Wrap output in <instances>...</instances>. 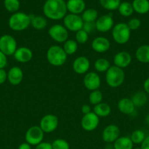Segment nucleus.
Instances as JSON below:
<instances>
[{
  "label": "nucleus",
  "mask_w": 149,
  "mask_h": 149,
  "mask_svg": "<svg viewBox=\"0 0 149 149\" xmlns=\"http://www.w3.org/2000/svg\"><path fill=\"white\" fill-rule=\"evenodd\" d=\"M33 52L27 47H20L15 52L14 58L19 63H26L29 62L33 58Z\"/></svg>",
  "instance_id": "a211bd4d"
},
{
  "label": "nucleus",
  "mask_w": 149,
  "mask_h": 149,
  "mask_svg": "<svg viewBox=\"0 0 149 149\" xmlns=\"http://www.w3.org/2000/svg\"><path fill=\"white\" fill-rule=\"evenodd\" d=\"M82 128L85 131L91 132L95 130L99 125V117L96 116L93 112L83 115L80 122Z\"/></svg>",
  "instance_id": "f8f14e48"
},
{
  "label": "nucleus",
  "mask_w": 149,
  "mask_h": 149,
  "mask_svg": "<svg viewBox=\"0 0 149 149\" xmlns=\"http://www.w3.org/2000/svg\"><path fill=\"white\" fill-rule=\"evenodd\" d=\"M132 7L134 12L140 15H145L149 12L148 0H133Z\"/></svg>",
  "instance_id": "b1692460"
},
{
  "label": "nucleus",
  "mask_w": 149,
  "mask_h": 149,
  "mask_svg": "<svg viewBox=\"0 0 149 149\" xmlns=\"http://www.w3.org/2000/svg\"><path fill=\"white\" fill-rule=\"evenodd\" d=\"M4 6L6 10L10 13H17L20 8L19 0H4Z\"/></svg>",
  "instance_id": "f704fd0d"
},
{
  "label": "nucleus",
  "mask_w": 149,
  "mask_h": 149,
  "mask_svg": "<svg viewBox=\"0 0 149 149\" xmlns=\"http://www.w3.org/2000/svg\"><path fill=\"white\" fill-rule=\"evenodd\" d=\"M102 98H103V95H102V92L99 90H96L91 92L89 96V101L90 104L96 106V105L102 103Z\"/></svg>",
  "instance_id": "72a5a7b5"
},
{
  "label": "nucleus",
  "mask_w": 149,
  "mask_h": 149,
  "mask_svg": "<svg viewBox=\"0 0 149 149\" xmlns=\"http://www.w3.org/2000/svg\"><path fill=\"white\" fill-rule=\"evenodd\" d=\"M39 127L44 133H51L57 129L58 126V119L56 115L46 114L41 119Z\"/></svg>",
  "instance_id": "9d476101"
},
{
  "label": "nucleus",
  "mask_w": 149,
  "mask_h": 149,
  "mask_svg": "<svg viewBox=\"0 0 149 149\" xmlns=\"http://www.w3.org/2000/svg\"><path fill=\"white\" fill-rule=\"evenodd\" d=\"M8 26L14 31H23L31 26V15L17 12L12 15L8 20Z\"/></svg>",
  "instance_id": "f03ea898"
},
{
  "label": "nucleus",
  "mask_w": 149,
  "mask_h": 149,
  "mask_svg": "<svg viewBox=\"0 0 149 149\" xmlns=\"http://www.w3.org/2000/svg\"><path fill=\"white\" fill-rule=\"evenodd\" d=\"M7 79V73L4 69H0V84H4Z\"/></svg>",
  "instance_id": "79ce46f5"
},
{
  "label": "nucleus",
  "mask_w": 149,
  "mask_h": 149,
  "mask_svg": "<svg viewBox=\"0 0 149 149\" xmlns=\"http://www.w3.org/2000/svg\"><path fill=\"white\" fill-rule=\"evenodd\" d=\"M134 149H140V148H134Z\"/></svg>",
  "instance_id": "8fccbe9b"
},
{
  "label": "nucleus",
  "mask_w": 149,
  "mask_h": 149,
  "mask_svg": "<svg viewBox=\"0 0 149 149\" xmlns=\"http://www.w3.org/2000/svg\"><path fill=\"white\" fill-rule=\"evenodd\" d=\"M35 149H53V148L51 143L42 141V143L35 146Z\"/></svg>",
  "instance_id": "a19ab883"
},
{
  "label": "nucleus",
  "mask_w": 149,
  "mask_h": 149,
  "mask_svg": "<svg viewBox=\"0 0 149 149\" xmlns=\"http://www.w3.org/2000/svg\"><path fill=\"white\" fill-rule=\"evenodd\" d=\"M23 79V72L19 66H13L7 72V80L12 85H18Z\"/></svg>",
  "instance_id": "6ab92c4d"
},
{
  "label": "nucleus",
  "mask_w": 149,
  "mask_h": 149,
  "mask_svg": "<svg viewBox=\"0 0 149 149\" xmlns=\"http://www.w3.org/2000/svg\"><path fill=\"white\" fill-rule=\"evenodd\" d=\"M82 19L83 22L86 23H95L97 18L99 17L98 16L97 10L93 8H88L83 11L81 15Z\"/></svg>",
  "instance_id": "cd10ccee"
},
{
  "label": "nucleus",
  "mask_w": 149,
  "mask_h": 149,
  "mask_svg": "<svg viewBox=\"0 0 149 149\" xmlns=\"http://www.w3.org/2000/svg\"><path fill=\"white\" fill-rule=\"evenodd\" d=\"M118 13L123 17H130L134 13V9H133L131 3L129 1H123L120 4L119 7L118 8Z\"/></svg>",
  "instance_id": "c756f323"
},
{
  "label": "nucleus",
  "mask_w": 149,
  "mask_h": 149,
  "mask_svg": "<svg viewBox=\"0 0 149 149\" xmlns=\"http://www.w3.org/2000/svg\"><path fill=\"white\" fill-rule=\"evenodd\" d=\"M48 62L53 66L59 67L64 65L67 60V55L62 47L52 45L48 49L46 52Z\"/></svg>",
  "instance_id": "7ed1b4c3"
},
{
  "label": "nucleus",
  "mask_w": 149,
  "mask_h": 149,
  "mask_svg": "<svg viewBox=\"0 0 149 149\" xmlns=\"http://www.w3.org/2000/svg\"><path fill=\"white\" fill-rule=\"evenodd\" d=\"M90 61L86 56H79L72 63V69L77 74H86L90 68Z\"/></svg>",
  "instance_id": "2eb2a0df"
},
{
  "label": "nucleus",
  "mask_w": 149,
  "mask_h": 149,
  "mask_svg": "<svg viewBox=\"0 0 149 149\" xmlns=\"http://www.w3.org/2000/svg\"><path fill=\"white\" fill-rule=\"evenodd\" d=\"M125 80V73L122 68L111 65L105 74V81L111 88H117L122 85Z\"/></svg>",
  "instance_id": "20e7f679"
},
{
  "label": "nucleus",
  "mask_w": 149,
  "mask_h": 149,
  "mask_svg": "<svg viewBox=\"0 0 149 149\" xmlns=\"http://www.w3.org/2000/svg\"><path fill=\"white\" fill-rule=\"evenodd\" d=\"M81 111L83 113V115L87 114L91 112V109L90 105L89 104H84L81 107Z\"/></svg>",
  "instance_id": "37998d69"
},
{
  "label": "nucleus",
  "mask_w": 149,
  "mask_h": 149,
  "mask_svg": "<svg viewBox=\"0 0 149 149\" xmlns=\"http://www.w3.org/2000/svg\"><path fill=\"white\" fill-rule=\"evenodd\" d=\"M64 26L69 31L72 32H77L83 29V22L81 16L79 15H74L69 13L66 15L63 19Z\"/></svg>",
  "instance_id": "1a4fd4ad"
},
{
  "label": "nucleus",
  "mask_w": 149,
  "mask_h": 149,
  "mask_svg": "<svg viewBox=\"0 0 149 149\" xmlns=\"http://www.w3.org/2000/svg\"><path fill=\"white\" fill-rule=\"evenodd\" d=\"M140 149H149V135L145 137L143 142L141 143Z\"/></svg>",
  "instance_id": "c03bdc74"
},
{
  "label": "nucleus",
  "mask_w": 149,
  "mask_h": 149,
  "mask_svg": "<svg viewBox=\"0 0 149 149\" xmlns=\"http://www.w3.org/2000/svg\"><path fill=\"white\" fill-rule=\"evenodd\" d=\"M66 4L67 11L71 14L80 15L86 10V2L84 0H68Z\"/></svg>",
  "instance_id": "aec40b11"
},
{
  "label": "nucleus",
  "mask_w": 149,
  "mask_h": 149,
  "mask_svg": "<svg viewBox=\"0 0 149 149\" xmlns=\"http://www.w3.org/2000/svg\"><path fill=\"white\" fill-rule=\"evenodd\" d=\"M127 26H129L131 31H136L141 26V21L139 18L133 17V18H131L129 20L128 23H127Z\"/></svg>",
  "instance_id": "4c0bfd02"
},
{
  "label": "nucleus",
  "mask_w": 149,
  "mask_h": 149,
  "mask_svg": "<svg viewBox=\"0 0 149 149\" xmlns=\"http://www.w3.org/2000/svg\"><path fill=\"white\" fill-rule=\"evenodd\" d=\"M83 29L89 34V33L93 32L96 29V28H95V23H86V22H84Z\"/></svg>",
  "instance_id": "58836bf2"
},
{
  "label": "nucleus",
  "mask_w": 149,
  "mask_h": 149,
  "mask_svg": "<svg viewBox=\"0 0 149 149\" xmlns=\"http://www.w3.org/2000/svg\"><path fill=\"white\" fill-rule=\"evenodd\" d=\"M145 120L146 124L149 125V114H148L147 116H145Z\"/></svg>",
  "instance_id": "09e8293b"
},
{
  "label": "nucleus",
  "mask_w": 149,
  "mask_h": 149,
  "mask_svg": "<svg viewBox=\"0 0 149 149\" xmlns=\"http://www.w3.org/2000/svg\"><path fill=\"white\" fill-rule=\"evenodd\" d=\"M111 65L110 61L106 58H98L93 63V67L97 72L104 73L107 72L108 69L110 68Z\"/></svg>",
  "instance_id": "c85d7f7f"
},
{
  "label": "nucleus",
  "mask_w": 149,
  "mask_h": 149,
  "mask_svg": "<svg viewBox=\"0 0 149 149\" xmlns=\"http://www.w3.org/2000/svg\"><path fill=\"white\" fill-rule=\"evenodd\" d=\"M93 113L100 117H108L111 113V108L107 103H102L96 105L93 107Z\"/></svg>",
  "instance_id": "a878e982"
},
{
  "label": "nucleus",
  "mask_w": 149,
  "mask_h": 149,
  "mask_svg": "<svg viewBox=\"0 0 149 149\" xmlns=\"http://www.w3.org/2000/svg\"><path fill=\"white\" fill-rule=\"evenodd\" d=\"M7 65V55L0 51V69H4Z\"/></svg>",
  "instance_id": "ea45409f"
},
{
  "label": "nucleus",
  "mask_w": 149,
  "mask_h": 149,
  "mask_svg": "<svg viewBox=\"0 0 149 149\" xmlns=\"http://www.w3.org/2000/svg\"><path fill=\"white\" fill-rule=\"evenodd\" d=\"M114 149H133L134 143L128 136H120L113 143Z\"/></svg>",
  "instance_id": "5701e85b"
},
{
  "label": "nucleus",
  "mask_w": 149,
  "mask_h": 149,
  "mask_svg": "<svg viewBox=\"0 0 149 149\" xmlns=\"http://www.w3.org/2000/svg\"><path fill=\"white\" fill-rule=\"evenodd\" d=\"M119 127L115 125H109L104 128L102 133V138L106 143H113L120 137Z\"/></svg>",
  "instance_id": "4468645a"
},
{
  "label": "nucleus",
  "mask_w": 149,
  "mask_h": 149,
  "mask_svg": "<svg viewBox=\"0 0 149 149\" xmlns=\"http://www.w3.org/2000/svg\"><path fill=\"white\" fill-rule=\"evenodd\" d=\"M50 37L57 43H64L69 39V31L61 24H54L48 31Z\"/></svg>",
  "instance_id": "0eeeda50"
},
{
  "label": "nucleus",
  "mask_w": 149,
  "mask_h": 149,
  "mask_svg": "<svg viewBox=\"0 0 149 149\" xmlns=\"http://www.w3.org/2000/svg\"><path fill=\"white\" fill-rule=\"evenodd\" d=\"M135 58L142 63H149V45L139 47L135 52Z\"/></svg>",
  "instance_id": "4be33fe9"
},
{
  "label": "nucleus",
  "mask_w": 149,
  "mask_h": 149,
  "mask_svg": "<svg viewBox=\"0 0 149 149\" xmlns=\"http://www.w3.org/2000/svg\"><path fill=\"white\" fill-rule=\"evenodd\" d=\"M135 106L131 98L123 97L118 102V109L121 113L126 115H131L135 111Z\"/></svg>",
  "instance_id": "412c9836"
},
{
  "label": "nucleus",
  "mask_w": 149,
  "mask_h": 149,
  "mask_svg": "<svg viewBox=\"0 0 149 149\" xmlns=\"http://www.w3.org/2000/svg\"><path fill=\"white\" fill-rule=\"evenodd\" d=\"M44 135L45 133L42 130L40 127L37 125L32 126L26 132L25 141L29 145L36 146L43 141Z\"/></svg>",
  "instance_id": "423d86ee"
},
{
  "label": "nucleus",
  "mask_w": 149,
  "mask_h": 149,
  "mask_svg": "<svg viewBox=\"0 0 149 149\" xmlns=\"http://www.w3.org/2000/svg\"><path fill=\"white\" fill-rule=\"evenodd\" d=\"M131 61L132 58L131 54L127 51H120L113 57L114 65L122 69L128 67L131 64Z\"/></svg>",
  "instance_id": "f3484780"
},
{
  "label": "nucleus",
  "mask_w": 149,
  "mask_h": 149,
  "mask_svg": "<svg viewBox=\"0 0 149 149\" xmlns=\"http://www.w3.org/2000/svg\"><path fill=\"white\" fill-rule=\"evenodd\" d=\"M91 48L97 53H105L110 48V42L105 36H97L92 41Z\"/></svg>",
  "instance_id": "dca6fc26"
},
{
  "label": "nucleus",
  "mask_w": 149,
  "mask_h": 149,
  "mask_svg": "<svg viewBox=\"0 0 149 149\" xmlns=\"http://www.w3.org/2000/svg\"><path fill=\"white\" fill-rule=\"evenodd\" d=\"M31 26L35 30H43L48 26V20L44 16L31 15Z\"/></svg>",
  "instance_id": "393cba45"
},
{
  "label": "nucleus",
  "mask_w": 149,
  "mask_h": 149,
  "mask_svg": "<svg viewBox=\"0 0 149 149\" xmlns=\"http://www.w3.org/2000/svg\"><path fill=\"white\" fill-rule=\"evenodd\" d=\"M53 149H70V146L69 143L66 140L62 138H58L54 140L51 143Z\"/></svg>",
  "instance_id": "c9c22d12"
},
{
  "label": "nucleus",
  "mask_w": 149,
  "mask_h": 149,
  "mask_svg": "<svg viewBox=\"0 0 149 149\" xmlns=\"http://www.w3.org/2000/svg\"><path fill=\"white\" fill-rule=\"evenodd\" d=\"M114 20L111 14H106L100 16L95 22L96 30L101 33H106L112 30L114 26Z\"/></svg>",
  "instance_id": "9b49d317"
},
{
  "label": "nucleus",
  "mask_w": 149,
  "mask_h": 149,
  "mask_svg": "<svg viewBox=\"0 0 149 149\" xmlns=\"http://www.w3.org/2000/svg\"><path fill=\"white\" fill-rule=\"evenodd\" d=\"M17 49V41L13 36L4 34L0 37V51L4 55H13Z\"/></svg>",
  "instance_id": "6e6552de"
},
{
  "label": "nucleus",
  "mask_w": 149,
  "mask_h": 149,
  "mask_svg": "<svg viewBox=\"0 0 149 149\" xmlns=\"http://www.w3.org/2000/svg\"><path fill=\"white\" fill-rule=\"evenodd\" d=\"M89 33L83 29L75 32V41L77 44H85L89 40Z\"/></svg>",
  "instance_id": "e433bc0d"
},
{
  "label": "nucleus",
  "mask_w": 149,
  "mask_h": 149,
  "mask_svg": "<svg viewBox=\"0 0 149 149\" xmlns=\"http://www.w3.org/2000/svg\"><path fill=\"white\" fill-rule=\"evenodd\" d=\"M143 90L147 95H149V77H148L143 82Z\"/></svg>",
  "instance_id": "a18cd8bd"
},
{
  "label": "nucleus",
  "mask_w": 149,
  "mask_h": 149,
  "mask_svg": "<svg viewBox=\"0 0 149 149\" xmlns=\"http://www.w3.org/2000/svg\"><path fill=\"white\" fill-rule=\"evenodd\" d=\"M62 47L67 55H72L77 52L78 49V44L74 39H68L64 42Z\"/></svg>",
  "instance_id": "7c9ffc66"
},
{
  "label": "nucleus",
  "mask_w": 149,
  "mask_h": 149,
  "mask_svg": "<svg viewBox=\"0 0 149 149\" xmlns=\"http://www.w3.org/2000/svg\"><path fill=\"white\" fill-rule=\"evenodd\" d=\"M121 3V0H99L101 7L109 11L118 10Z\"/></svg>",
  "instance_id": "2f4dec72"
},
{
  "label": "nucleus",
  "mask_w": 149,
  "mask_h": 149,
  "mask_svg": "<svg viewBox=\"0 0 149 149\" xmlns=\"http://www.w3.org/2000/svg\"><path fill=\"white\" fill-rule=\"evenodd\" d=\"M18 149H32V146L29 145V143H27L26 142L22 143L21 144H20Z\"/></svg>",
  "instance_id": "49530a36"
},
{
  "label": "nucleus",
  "mask_w": 149,
  "mask_h": 149,
  "mask_svg": "<svg viewBox=\"0 0 149 149\" xmlns=\"http://www.w3.org/2000/svg\"><path fill=\"white\" fill-rule=\"evenodd\" d=\"M135 107H142L145 106L148 101V96L145 92L139 91L134 93L131 97Z\"/></svg>",
  "instance_id": "bb28decb"
},
{
  "label": "nucleus",
  "mask_w": 149,
  "mask_h": 149,
  "mask_svg": "<svg viewBox=\"0 0 149 149\" xmlns=\"http://www.w3.org/2000/svg\"><path fill=\"white\" fill-rule=\"evenodd\" d=\"M105 149H114L113 144L112 143H106Z\"/></svg>",
  "instance_id": "de8ad7c7"
},
{
  "label": "nucleus",
  "mask_w": 149,
  "mask_h": 149,
  "mask_svg": "<svg viewBox=\"0 0 149 149\" xmlns=\"http://www.w3.org/2000/svg\"><path fill=\"white\" fill-rule=\"evenodd\" d=\"M145 137L146 136L144 131H143L142 130H135L131 132L129 138L131 141H132L133 143H134V144H136V145L140 144L141 145Z\"/></svg>",
  "instance_id": "473e14b6"
},
{
  "label": "nucleus",
  "mask_w": 149,
  "mask_h": 149,
  "mask_svg": "<svg viewBox=\"0 0 149 149\" xmlns=\"http://www.w3.org/2000/svg\"><path fill=\"white\" fill-rule=\"evenodd\" d=\"M101 78L97 73L90 71L85 74L83 77V84L87 90L91 92L99 90L101 86Z\"/></svg>",
  "instance_id": "ddd939ff"
},
{
  "label": "nucleus",
  "mask_w": 149,
  "mask_h": 149,
  "mask_svg": "<svg viewBox=\"0 0 149 149\" xmlns=\"http://www.w3.org/2000/svg\"><path fill=\"white\" fill-rule=\"evenodd\" d=\"M111 31L112 39L118 45H124L129 41L131 31L127 26V23H116Z\"/></svg>",
  "instance_id": "39448f33"
},
{
  "label": "nucleus",
  "mask_w": 149,
  "mask_h": 149,
  "mask_svg": "<svg viewBox=\"0 0 149 149\" xmlns=\"http://www.w3.org/2000/svg\"><path fill=\"white\" fill-rule=\"evenodd\" d=\"M42 11L46 18L53 20H61L67 15V4L64 0H46Z\"/></svg>",
  "instance_id": "f257e3e1"
}]
</instances>
